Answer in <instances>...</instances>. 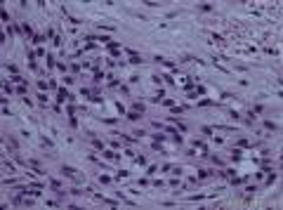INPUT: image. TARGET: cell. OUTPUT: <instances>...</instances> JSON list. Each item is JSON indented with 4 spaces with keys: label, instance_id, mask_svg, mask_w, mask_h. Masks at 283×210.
I'll return each instance as SVG.
<instances>
[{
    "label": "cell",
    "instance_id": "6da1fadb",
    "mask_svg": "<svg viewBox=\"0 0 283 210\" xmlns=\"http://www.w3.org/2000/svg\"><path fill=\"white\" fill-rule=\"evenodd\" d=\"M61 172L66 175V177L76 180L78 184H83V182H85V175H83V172H78V170H73V168H66V165H64V168H61Z\"/></svg>",
    "mask_w": 283,
    "mask_h": 210
},
{
    "label": "cell",
    "instance_id": "7a4b0ae2",
    "mask_svg": "<svg viewBox=\"0 0 283 210\" xmlns=\"http://www.w3.org/2000/svg\"><path fill=\"white\" fill-rule=\"evenodd\" d=\"M264 128L271 130V132H276V130H278V125H276V123H271V120H264Z\"/></svg>",
    "mask_w": 283,
    "mask_h": 210
},
{
    "label": "cell",
    "instance_id": "3957f363",
    "mask_svg": "<svg viewBox=\"0 0 283 210\" xmlns=\"http://www.w3.org/2000/svg\"><path fill=\"white\" fill-rule=\"evenodd\" d=\"M193 146L201 149V151H205V142H203V139H193Z\"/></svg>",
    "mask_w": 283,
    "mask_h": 210
},
{
    "label": "cell",
    "instance_id": "277c9868",
    "mask_svg": "<svg viewBox=\"0 0 283 210\" xmlns=\"http://www.w3.org/2000/svg\"><path fill=\"white\" fill-rule=\"evenodd\" d=\"M236 144H238L241 149H250V146H253L250 142H248V139H238V142H236Z\"/></svg>",
    "mask_w": 283,
    "mask_h": 210
},
{
    "label": "cell",
    "instance_id": "5b68a950",
    "mask_svg": "<svg viewBox=\"0 0 283 210\" xmlns=\"http://www.w3.org/2000/svg\"><path fill=\"white\" fill-rule=\"evenodd\" d=\"M21 31H24V36H26V38H31V36H33V31H31V26H28V24H24V26H21Z\"/></svg>",
    "mask_w": 283,
    "mask_h": 210
},
{
    "label": "cell",
    "instance_id": "8992f818",
    "mask_svg": "<svg viewBox=\"0 0 283 210\" xmlns=\"http://www.w3.org/2000/svg\"><path fill=\"white\" fill-rule=\"evenodd\" d=\"M109 52H111L113 57H118V55H120V47H118V45H109Z\"/></svg>",
    "mask_w": 283,
    "mask_h": 210
},
{
    "label": "cell",
    "instance_id": "52a82bcc",
    "mask_svg": "<svg viewBox=\"0 0 283 210\" xmlns=\"http://www.w3.org/2000/svg\"><path fill=\"white\" fill-rule=\"evenodd\" d=\"M92 146H95L97 151H104V142H101V139H95V142H92Z\"/></svg>",
    "mask_w": 283,
    "mask_h": 210
},
{
    "label": "cell",
    "instance_id": "ba28073f",
    "mask_svg": "<svg viewBox=\"0 0 283 210\" xmlns=\"http://www.w3.org/2000/svg\"><path fill=\"white\" fill-rule=\"evenodd\" d=\"M132 109H135V113H144V104H132Z\"/></svg>",
    "mask_w": 283,
    "mask_h": 210
},
{
    "label": "cell",
    "instance_id": "9c48e42d",
    "mask_svg": "<svg viewBox=\"0 0 283 210\" xmlns=\"http://www.w3.org/2000/svg\"><path fill=\"white\" fill-rule=\"evenodd\" d=\"M135 161H137V165H139V168H144V165H146V158H144V156H137Z\"/></svg>",
    "mask_w": 283,
    "mask_h": 210
},
{
    "label": "cell",
    "instance_id": "30bf717a",
    "mask_svg": "<svg viewBox=\"0 0 283 210\" xmlns=\"http://www.w3.org/2000/svg\"><path fill=\"white\" fill-rule=\"evenodd\" d=\"M7 68H10V73H14V76L19 73V66H17V64H7Z\"/></svg>",
    "mask_w": 283,
    "mask_h": 210
},
{
    "label": "cell",
    "instance_id": "8fae6325",
    "mask_svg": "<svg viewBox=\"0 0 283 210\" xmlns=\"http://www.w3.org/2000/svg\"><path fill=\"white\" fill-rule=\"evenodd\" d=\"M137 184H139V187H149V184H151V182H149V180H146V177H142V180H137Z\"/></svg>",
    "mask_w": 283,
    "mask_h": 210
},
{
    "label": "cell",
    "instance_id": "7c38bea8",
    "mask_svg": "<svg viewBox=\"0 0 283 210\" xmlns=\"http://www.w3.org/2000/svg\"><path fill=\"white\" fill-rule=\"evenodd\" d=\"M50 184H52V189H61V182L59 180H50Z\"/></svg>",
    "mask_w": 283,
    "mask_h": 210
},
{
    "label": "cell",
    "instance_id": "4fadbf2b",
    "mask_svg": "<svg viewBox=\"0 0 283 210\" xmlns=\"http://www.w3.org/2000/svg\"><path fill=\"white\" fill-rule=\"evenodd\" d=\"M99 182H101V184H111V177H106V175H101V177H99Z\"/></svg>",
    "mask_w": 283,
    "mask_h": 210
},
{
    "label": "cell",
    "instance_id": "5bb4252c",
    "mask_svg": "<svg viewBox=\"0 0 283 210\" xmlns=\"http://www.w3.org/2000/svg\"><path fill=\"white\" fill-rule=\"evenodd\" d=\"M38 102H40V104H45V102H47V95H45V92H40V95H38Z\"/></svg>",
    "mask_w": 283,
    "mask_h": 210
},
{
    "label": "cell",
    "instance_id": "9a60e30c",
    "mask_svg": "<svg viewBox=\"0 0 283 210\" xmlns=\"http://www.w3.org/2000/svg\"><path fill=\"white\" fill-rule=\"evenodd\" d=\"M17 90H19V92H21V95H26V90H28V87H26V85H24V83H19V87H17Z\"/></svg>",
    "mask_w": 283,
    "mask_h": 210
}]
</instances>
